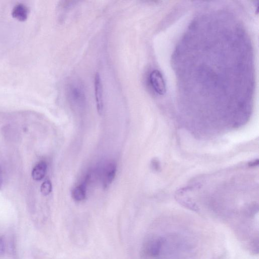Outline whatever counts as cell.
Listing matches in <instances>:
<instances>
[{"mask_svg": "<svg viewBox=\"0 0 259 259\" xmlns=\"http://www.w3.org/2000/svg\"><path fill=\"white\" fill-rule=\"evenodd\" d=\"M162 247L161 239L156 237H151L144 242L142 246L143 255L148 258H155L158 256Z\"/></svg>", "mask_w": 259, "mask_h": 259, "instance_id": "obj_1", "label": "cell"}, {"mask_svg": "<svg viewBox=\"0 0 259 259\" xmlns=\"http://www.w3.org/2000/svg\"><path fill=\"white\" fill-rule=\"evenodd\" d=\"M150 81L155 91L159 95L166 92L165 83L161 73L157 70L152 71L150 74Z\"/></svg>", "mask_w": 259, "mask_h": 259, "instance_id": "obj_2", "label": "cell"}, {"mask_svg": "<svg viewBox=\"0 0 259 259\" xmlns=\"http://www.w3.org/2000/svg\"><path fill=\"white\" fill-rule=\"evenodd\" d=\"M95 92L97 108L99 114H101L103 110V90L101 79L99 73L95 76Z\"/></svg>", "mask_w": 259, "mask_h": 259, "instance_id": "obj_3", "label": "cell"}, {"mask_svg": "<svg viewBox=\"0 0 259 259\" xmlns=\"http://www.w3.org/2000/svg\"><path fill=\"white\" fill-rule=\"evenodd\" d=\"M116 167L114 163H109L106 166L103 176V186L104 189L108 188L113 181Z\"/></svg>", "mask_w": 259, "mask_h": 259, "instance_id": "obj_4", "label": "cell"}, {"mask_svg": "<svg viewBox=\"0 0 259 259\" xmlns=\"http://www.w3.org/2000/svg\"><path fill=\"white\" fill-rule=\"evenodd\" d=\"M29 9L25 5L18 4L16 5L12 10V16L20 21H25L28 17Z\"/></svg>", "mask_w": 259, "mask_h": 259, "instance_id": "obj_5", "label": "cell"}, {"mask_svg": "<svg viewBox=\"0 0 259 259\" xmlns=\"http://www.w3.org/2000/svg\"><path fill=\"white\" fill-rule=\"evenodd\" d=\"M47 169V163L44 161H39L33 168L31 176L35 181L41 180L45 177Z\"/></svg>", "mask_w": 259, "mask_h": 259, "instance_id": "obj_6", "label": "cell"}, {"mask_svg": "<svg viewBox=\"0 0 259 259\" xmlns=\"http://www.w3.org/2000/svg\"><path fill=\"white\" fill-rule=\"evenodd\" d=\"M72 197L76 201L84 199L86 196L85 182L74 188L71 193Z\"/></svg>", "mask_w": 259, "mask_h": 259, "instance_id": "obj_7", "label": "cell"}, {"mask_svg": "<svg viewBox=\"0 0 259 259\" xmlns=\"http://www.w3.org/2000/svg\"><path fill=\"white\" fill-rule=\"evenodd\" d=\"M52 185L49 180H45L40 186V192L44 196L49 195L52 191Z\"/></svg>", "mask_w": 259, "mask_h": 259, "instance_id": "obj_8", "label": "cell"}, {"mask_svg": "<svg viewBox=\"0 0 259 259\" xmlns=\"http://www.w3.org/2000/svg\"><path fill=\"white\" fill-rule=\"evenodd\" d=\"M3 184V177L2 173L0 170V190L2 187Z\"/></svg>", "mask_w": 259, "mask_h": 259, "instance_id": "obj_9", "label": "cell"}, {"mask_svg": "<svg viewBox=\"0 0 259 259\" xmlns=\"http://www.w3.org/2000/svg\"><path fill=\"white\" fill-rule=\"evenodd\" d=\"M152 165L155 169L157 168L158 167V164L157 161H153L152 162Z\"/></svg>", "mask_w": 259, "mask_h": 259, "instance_id": "obj_10", "label": "cell"}]
</instances>
